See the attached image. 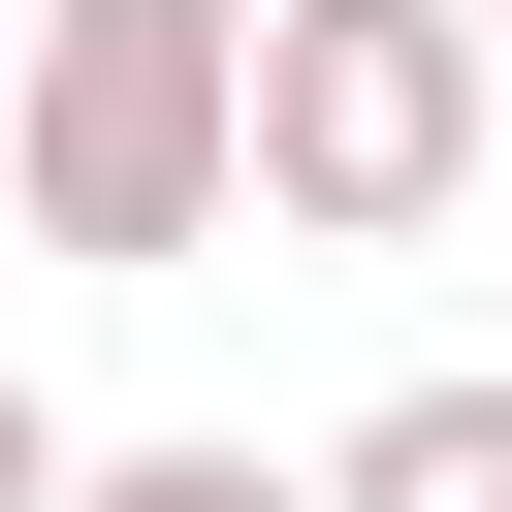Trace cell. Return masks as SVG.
Masks as SVG:
<instances>
[{
    "mask_svg": "<svg viewBox=\"0 0 512 512\" xmlns=\"http://www.w3.org/2000/svg\"><path fill=\"white\" fill-rule=\"evenodd\" d=\"M320 512H512V384H384L320 448Z\"/></svg>",
    "mask_w": 512,
    "mask_h": 512,
    "instance_id": "obj_3",
    "label": "cell"
},
{
    "mask_svg": "<svg viewBox=\"0 0 512 512\" xmlns=\"http://www.w3.org/2000/svg\"><path fill=\"white\" fill-rule=\"evenodd\" d=\"M0 192L32 256H224L256 192V0H32V96H0Z\"/></svg>",
    "mask_w": 512,
    "mask_h": 512,
    "instance_id": "obj_1",
    "label": "cell"
},
{
    "mask_svg": "<svg viewBox=\"0 0 512 512\" xmlns=\"http://www.w3.org/2000/svg\"><path fill=\"white\" fill-rule=\"evenodd\" d=\"M480 32H512V0H480Z\"/></svg>",
    "mask_w": 512,
    "mask_h": 512,
    "instance_id": "obj_7",
    "label": "cell"
},
{
    "mask_svg": "<svg viewBox=\"0 0 512 512\" xmlns=\"http://www.w3.org/2000/svg\"><path fill=\"white\" fill-rule=\"evenodd\" d=\"M480 128H512L480 0H256V224H320V256H416V224L480 192Z\"/></svg>",
    "mask_w": 512,
    "mask_h": 512,
    "instance_id": "obj_2",
    "label": "cell"
},
{
    "mask_svg": "<svg viewBox=\"0 0 512 512\" xmlns=\"http://www.w3.org/2000/svg\"><path fill=\"white\" fill-rule=\"evenodd\" d=\"M0 512H96V448H64V416H32V384H0Z\"/></svg>",
    "mask_w": 512,
    "mask_h": 512,
    "instance_id": "obj_5",
    "label": "cell"
},
{
    "mask_svg": "<svg viewBox=\"0 0 512 512\" xmlns=\"http://www.w3.org/2000/svg\"><path fill=\"white\" fill-rule=\"evenodd\" d=\"M96 512H320V480H256V448H96Z\"/></svg>",
    "mask_w": 512,
    "mask_h": 512,
    "instance_id": "obj_4",
    "label": "cell"
},
{
    "mask_svg": "<svg viewBox=\"0 0 512 512\" xmlns=\"http://www.w3.org/2000/svg\"><path fill=\"white\" fill-rule=\"evenodd\" d=\"M480 64H512V32H480Z\"/></svg>",
    "mask_w": 512,
    "mask_h": 512,
    "instance_id": "obj_6",
    "label": "cell"
}]
</instances>
